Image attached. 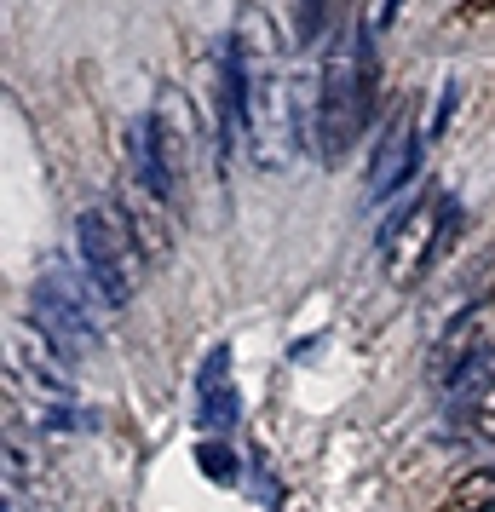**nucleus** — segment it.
Here are the masks:
<instances>
[{
    "label": "nucleus",
    "mask_w": 495,
    "mask_h": 512,
    "mask_svg": "<svg viewBox=\"0 0 495 512\" xmlns=\"http://www.w3.org/2000/svg\"><path fill=\"white\" fill-rule=\"evenodd\" d=\"M472 420H478V432L495 443V386H484V392H478V409H472Z\"/></svg>",
    "instance_id": "f8f14e48"
},
{
    "label": "nucleus",
    "mask_w": 495,
    "mask_h": 512,
    "mask_svg": "<svg viewBox=\"0 0 495 512\" xmlns=\"http://www.w3.org/2000/svg\"><path fill=\"white\" fill-rule=\"evenodd\" d=\"M415 162H421V139H415V127H409V116L392 121V133L380 139L375 162H369V196H392V190L409 185V173H415Z\"/></svg>",
    "instance_id": "0eeeda50"
},
{
    "label": "nucleus",
    "mask_w": 495,
    "mask_h": 512,
    "mask_svg": "<svg viewBox=\"0 0 495 512\" xmlns=\"http://www.w3.org/2000/svg\"><path fill=\"white\" fill-rule=\"evenodd\" d=\"M484 512H495V507H484Z\"/></svg>",
    "instance_id": "ddd939ff"
},
{
    "label": "nucleus",
    "mask_w": 495,
    "mask_h": 512,
    "mask_svg": "<svg viewBox=\"0 0 495 512\" xmlns=\"http://www.w3.org/2000/svg\"><path fill=\"white\" fill-rule=\"evenodd\" d=\"M127 150H133V173L139 185L156 196V202H173L179 190V150H173V127L162 116H139L133 133H127Z\"/></svg>",
    "instance_id": "39448f33"
},
{
    "label": "nucleus",
    "mask_w": 495,
    "mask_h": 512,
    "mask_svg": "<svg viewBox=\"0 0 495 512\" xmlns=\"http://www.w3.org/2000/svg\"><path fill=\"white\" fill-rule=\"evenodd\" d=\"M219 93H225V139L248 133V110H254V75H248L242 35H231V41H225V52H219Z\"/></svg>",
    "instance_id": "6e6552de"
},
{
    "label": "nucleus",
    "mask_w": 495,
    "mask_h": 512,
    "mask_svg": "<svg viewBox=\"0 0 495 512\" xmlns=\"http://www.w3.org/2000/svg\"><path fill=\"white\" fill-rule=\"evenodd\" d=\"M236 380H231V351L219 346L208 351V363H202V426L208 432H231L236 426Z\"/></svg>",
    "instance_id": "1a4fd4ad"
},
{
    "label": "nucleus",
    "mask_w": 495,
    "mask_h": 512,
    "mask_svg": "<svg viewBox=\"0 0 495 512\" xmlns=\"http://www.w3.org/2000/svg\"><path fill=\"white\" fill-rule=\"evenodd\" d=\"M449 213H455L449 202H421V208H409L398 219V231H392V277L398 282H415L432 265L438 242H444Z\"/></svg>",
    "instance_id": "423d86ee"
},
{
    "label": "nucleus",
    "mask_w": 495,
    "mask_h": 512,
    "mask_svg": "<svg viewBox=\"0 0 495 512\" xmlns=\"http://www.w3.org/2000/svg\"><path fill=\"white\" fill-rule=\"evenodd\" d=\"M196 461H202V472L219 478V484H231V478H236V461H231V449H225V443H202V455H196Z\"/></svg>",
    "instance_id": "9d476101"
},
{
    "label": "nucleus",
    "mask_w": 495,
    "mask_h": 512,
    "mask_svg": "<svg viewBox=\"0 0 495 512\" xmlns=\"http://www.w3.org/2000/svg\"><path fill=\"white\" fill-rule=\"evenodd\" d=\"M75 248H81V265H87V277H93L98 300L104 305H127L139 294L144 282V248L133 225H127V213L121 208H87L75 219Z\"/></svg>",
    "instance_id": "f03ea898"
},
{
    "label": "nucleus",
    "mask_w": 495,
    "mask_h": 512,
    "mask_svg": "<svg viewBox=\"0 0 495 512\" xmlns=\"http://www.w3.org/2000/svg\"><path fill=\"white\" fill-rule=\"evenodd\" d=\"M369 104H375V41L369 29H352L329 47L323 81H317V156L323 162H340L352 150V139L369 121Z\"/></svg>",
    "instance_id": "f257e3e1"
},
{
    "label": "nucleus",
    "mask_w": 495,
    "mask_h": 512,
    "mask_svg": "<svg viewBox=\"0 0 495 512\" xmlns=\"http://www.w3.org/2000/svg\"><path fill=\"white\" fill-rule=\"evenodd\" d=\"M323 12H329V0H294V24H300V41H317V35H323Z\"/></svg>",
    "instance_id": "9b49d317"
},
{
    "label": "nucleus",
    "mask_w": 495,
    "mask_h": 512,
    "mask_svg": "<svg viewBox=\"0 0 495 512\" xmlns=\"http://www.w3.org/2000/svg\"><path fill=\"white\" fill-rule=\"evenodd\" d=\"M29 328L47 340V351H58L64 363H81L98 351V311L87 300V288L70 271H41L29 288Z\"/></svg>",
    "instance_id": "7ed1b4c3"
},
{
    "label": "nucleus",
    "mask_w": 495,
    "mask_h": 512,
    "mask_svg": "<svg viewBox=\"0 0 495 512\" xmlns=\"http://www.w3.org/2000/svg\"><path fill=\"white\" fill-rule=\"evenodd\" d=\"M248 139L260 150V162L283 167L288 150L300 144V116H294V98H288V81L277 70L254 75V110H248Z\"/></svg>",
    "instance_id": "20e7f679"
}]
</instances>
